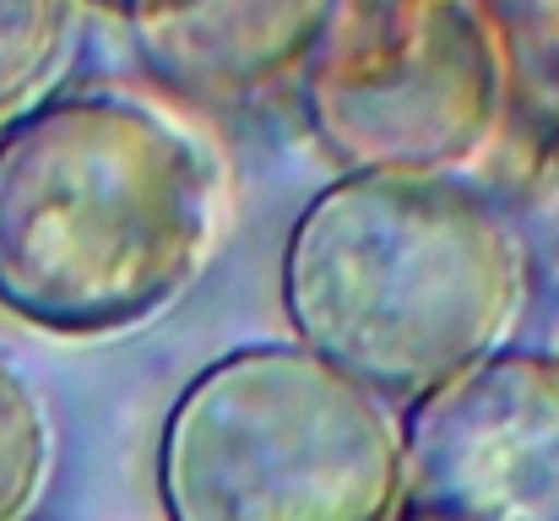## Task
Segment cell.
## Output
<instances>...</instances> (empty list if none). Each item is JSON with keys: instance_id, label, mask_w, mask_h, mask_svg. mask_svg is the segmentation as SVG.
Here are the masks:
<instances>
[{"instance_id": "cell-1", "label": "cell", "mask_w": 559, "mask_h": 521, "mask_svg": "<svg viewBox=\"0 0 559 521\" xmlns=\"http://www.w3.org/2000/svg\"><path fill=\"white\" fill-rule=\"evenodd\" d=\"M223 223L228 169L158 93L71 87L0 126V310L44 338L109 343L164 321Z\"/></svg>"}, {"instance_id": "cell-2", "label": "cell", "mask_w": 559, "mask_h": 521, "mask_svg": "<svg viewBox=\"0 0 559 521\" xmlns=\"http://www.w3.org/2000/svg\"><path fill=\"white\" fill-rule=\"evenodd\" d=\"M527 294V239L467 174H337L277 261L294 343L402 407L511 347Z\"/></svg>"}, {"instance_id": "cell-3", "label": "cell", "mask_w": 559, "mask_h": 521, "mask_svg": "<svg viewBox=\"0 0 559 521\" xmlns=\"http://www.w3.org/2000/svg\"><path fill=\"white\" fill-rule=\"evenodd\" d=\"M164 521H391L402 413L288 343H239L195 369L158 429Z\"/></svg>"}, {"instance_id": "cell-4", "label": "cell", "mask_w": 559, "mask_h": 521, "mask_svg": "<svg viewBox=\"0 0 559 521\" xmlns=\"http://www.w3.org/2000/svg\"><path fill=\"white\" fill-rule=\"evenodd\" d=\"M294 93L343 174H467L506 137L478 0H343Z\"/></svg>"}, {"instance_id": "cell-5", "label": "cell", "mask_w": 559, "mask_h": 521, "mask_svg": "<svg viewBox=\"0 0 559 521\" xmlns=\"http://www.w3.org/2000/svg\"><path fill=\"white\" fill-rule=\"evenodd\" d=\"M407 521H559V358L500 347L402 413Z\"/></svg>"}, {"instance_id": "cell-6", "label": "cell", "mask_w": 559, "mask_h": 521, "mask_svg": "<svg viewBox=\"0 0 559 521\" xmlns=\"http://www.w3.org/2000/svg\"><path fill=\"white\" fill-rule=\"evenodd\" d=\"M343 0H120L142 71L186 104L245 109L299 82Z\"/></svg>"}, {"instance_id": "cell-7", "label": "cell", "mask_w": 559, "mask_h": 521, "mask_svg": "<svg viewBox=\"0 0 559 521\" xmlns=\"http://www.w3.org/2000/svg\"><path fill=\"white\" fill-rule=\"evenodd\" d=\"M500 49L506 131L559 164V0H478Z\"/></svg>"}, {"instance_id": "cell-8", "label": "cell", "mask_w": 559, "mask_h": 521, "mask_svg": "<svg viewBox=\"0 0 559 521\" xmlns=\"http://www.w3.org/2000/svg\"><path fill=\"white\" fill-rule=\"evenodd\" d=\"M87 0H0V126L55 93Z\"/></svg>"}, {"instance_id": "cell-9", "label": "cell", "mask_w": 559, "mask_h": 521, "mask_svg": "<svg viewBox=\"0 0 559 521\" xmlns=\"http://www.w3.org/2000/svg\"><path fill=\"white\" fill-rule=\"evenodd\" d=\"M60 435L33 375L0 347V521H33L55 478Z\"/></svg>"}, {"instance_id": "cell-10", "label": "cell", "mask_w": 559, "mask_h": 521, "mask_svg": "<svg viewBox=\"0 0 559 521\" xmlns=\"http://www.w3.org/2000/svg\"><path fill=\"white\" fill-rule=\"evenodd\" d=\"M93 5H109V11H115V5H120V0H93Z\"/></svg>"}, {"instance_id": "cell-11", "label": "cell", "mask_w": 559, "mask_h": 521, "mask_svg": "<svg viewBox=\"0 0 559 521\" xmlns=\"http://www.w3.org/2000/svg\"><path fill=\"white\" fill-rule=\"evenodd\" d=\"M391 521H407V517H402V511H396V517H391Z\"/></svg>"}]
</instances>
